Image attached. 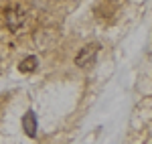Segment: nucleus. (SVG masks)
<instances>
[{
	"instance_id": "nucleus-2",
	"label": "nucleus",
	"mask_w": 152,
	"mask_h": 144,
	"mask_svg": "<svg viewBox=\"0 0 152 144\" xmlns=\"http://www.w3.org/2000/svg\"><path fill=\"white\" fill-rule=\"evenodd\" d=\"M4 18H6V26L10 29L12 33H16V31H20V26L24 24L26 14H24V10L20 6H10V8L4 10Z\"/></svg>"
},
{
	"instance_id": "nucleus-1",
	"label": "nucleus",
	"mask_w": 152,
	"mask_h": 144,
	"mask_svg": "<svg viewBox=\"0 0 152 144\" xmlns=\"http://www.w3.org/2000/svg\"><path fill=\"white\" fill-rule=\"evenodd\" d=\"M97 53H99V45L97 43H89V45H85L83 49H79V53L75 55V65L77 67H89V65H94L95 59H97Z\"/></svg>"
},
{
	"instance_id": "nucleus-3",
	"label": "nucleus",
	"mask_w": 152,
	"mask_h": 144,
	"mask_svg": "<svg viewBox=\"0 0 152 144\" xmlns=\"http://www.w3.org/2000/svg\"><path fill=\"white\" fill-rule=\"evenodd\" d=\"M23 128H24V134L28 136V138H35L37 136V128H39V124H37V114L35 112H26L23 116Z\"/></svg>"
},
{
	"instance_id": "nucleus-4",
	"label": "nucleus",
	"mask_w": 152,
	"mask_h": 144,
	"mask_svg": "<svg viewBox=\"0 0 152 144\" xmlns=\"http://www.w3.org/2000/svg\"><path fill=\"white\" fill-rule=\"evenodd\" d=\"M37 65H39V59H37L35 55H28V57H24L20 63H18V71L23 73H33L37 69Z\"/></svg>"
}]
</instances>
